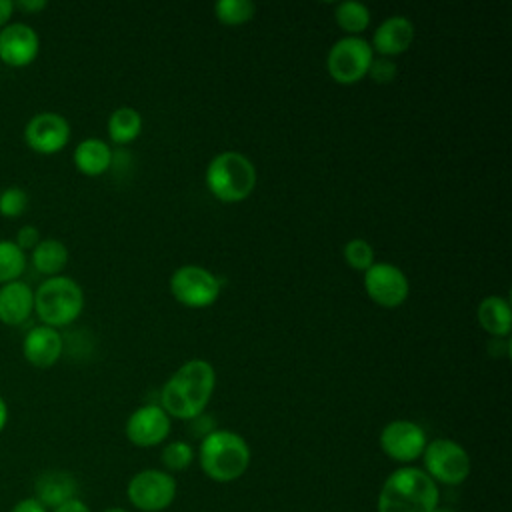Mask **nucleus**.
Instances as JSON below:
<instances>
[{"instance_id":"f257e3e1","label":"nucleus","mask_w":512,"mask_h":512,"mask_svg":"<svg viewBox=\"0 0 512 512\" xmlns=\"http://www.w3.org/2000/svg\"><path fill=\"white\" fill-rule=\"evenodd\" d=\"M216 386V372L210 362L194 358L184 362L162 386L160 406L168 416L192 420L202 414Z\"/></svg>"},{"instance_id":"f03ea898","label":"nucleus","mask_w":512,"mask_h":512,"mask_svg":"<svg viewBox=\"0 0 512 512\" xmlns=\"http://www.w3.org/2000/svg\"><path fill=\"white\" fill-rule=\"evenodd\" d=\"M438 504V484L422 468L400 466L380 486L376 512H434Z\"/></svg>"},{"instance_id":"7ed1b4c3","label":"nucleus","mask_w":512,"mask_h":512,"mask_svg":"<svg viewBox=\"0 0 512 512\" xmlns=\"http://www.w3.org/2000/svg\"><path fill=\"white\" fill-rule=\"evenodd\" d=\"M198 462L214 482H234L250 466V446L232 430H214L200 440Z\"/></svg>"},{"instance_id":"20e7f679","label":"nucleus","mask_w":512,"mask_h":512,"mask_svg":"<svg viewBox=\"0 0 512 512\" xmlns=\"http://www.w3.org/2000/svg\"><path fill=\"white\" fill-rule=\"evenodd\" d=\"M84 308V292L80 284L64 274L44 278L34 288V312L40 324L62 328L72 324Z\"/></svg>"},{"instance_id":"39448f33","label":"nucleus","mask_w":512,"mask_h":512,"mask_svg":"<svg viewBox=\"0 0 512 512\" xmlns=\"http://www.w3.org/2000/svg\"><path fill=\"white\" fill-rule=\"evenodd\" d=\"M210 192L224 202H240L256 186V168L248 156L236 150L216 154L206 168Z\"/></svg>"},{"instance_id":"423d86ee","label":"nucleus","mask_w":512,"mask_h":512,"mask_svg":"<svg viewBox=\"0 0 512 512\" xmlns=\"http://www.w3.org/2000/svg\"><path fill=\"white\" fill-rule=\"evenodd\" d=\"M424 472L444 486H458L470 476V456L458 442L450 438H436L426 444L422 452Z\"/></svg>"},{"instance_id":"0eeeda50","label":"nucleus","mask_w":512,"mask_h":512,"mask_svg":"<svg viewBox=\"0 0 512 512\" xmlns=\"http://www.w3.org/2000/svg\"><path fill=\"white\" fill-rule=\"evenodd\" d=\"M176 490L178 486L172 474L158 468H146L130 478L126 496L140 512H162L174 502Z\"/></svg>"},{"instance_id":"6e6552de","label":"nucleus","mask_w":512,"mask_h":512,"mask_svg":"<svg viewBox=\"0 0 512 512\" xmlns=\"http://www.w3.org/2000/svg\"><path fill=\"white\" fill-rule=\"evenodd\" d=\"M374 60V50L362 36H344L336 40L326 56V66L330 76L340 84L358 82L368 74Z\"/></svg>"},{"instance_id":"1a4fd4ad","label":"nucleus","mask_w":512,"mask_h":512,"mask_svg":"<svg viewBox=\"0 0 512 512\" xmlns=\"http://www.w3.org/2000/svg\"><path fill=\"white\" fill-rule=\"evenodd\" d=\"M222 290V280L204 266L184 264L170 276V292L178 302L190 308H204L216 302Z\"/></svg>"},{"instance_id":"9d476101","label":"nucleus","mask_w":512,"mask_h":512,"mask_svg":"<svg viewBox=\"0 0 512 512\" xmlns=\"http://www.w3.org/2000/svg\"><path fill=\"white\" fill-rule=\"evenodd\" d=\"M426 444V432L412 420H392L380 432L382 452L400 464H408L420 458Z\"/></svg>"},{"instance_id":"9b49d317","label":"nucleus","mask_w":512,"mask_h":512,"mask_svg":"<svg viewBox=\"0 0 512 512\" xmlns=\"http://www.w3.org/2000/svg\"><path fill=\"white\" fill-rule=\"evenodd\" d=\"M364 288L376 304L396 308L408 298L410 282L398 266L390 262H374L364 270Z\"/></svg>"},{"instance_id":"f8f14e48","label":"nucleus","mask_w":512,"mask_h":512,"mask_svg":"<svg viewBox=\"0 0 512 512\" xmlns=\"http://www.w3.org/2000/svg\"><path fill=\"white\" fill-rule=\"evenodd\" d=\"M70 140V124L58 112H36L24 126V142L40 154H54Z\"/></svg>"},{"instance_id":"ddd939ff","label":"nucleus","mask_w":512,"mask_h":512,"mask_svg":"<svg viewBox=\"0 0 512 512\" xmlns=\"http://www.w3.org/2000/svg\"><path fill=\"white\" fill-rule=\"evenodd\" d=\"M170 416L160 404H144L126 420V438L140 448L162 444L170 434Z\"/></svg>"},{"instance_id":"4468645a","label":"nucleus","mask_w":512,"mask_h":512,"mask_svg":"<svg viewBox=\"0 0 512 512\" xmlns=\"http://www.w3.org/2000/svg\"><path fill=\"white\" fill-rule=\"evenodd\" d=\"M40 52V36L26 22H8L0 28V60L6 66L22 68L36 60Z\"/></svg>"},{"instance_id":"2eb2a0df","label":"nucleus","mask_w":512,"mask_h":512,"mask_svg":"<svg viewBox=\"0 0 512 512\" xmlns=\"http://www.w3.org/2000/svg\"><path fill=\"white\" fill-rule=\"evenodd\" d=\"M62 352H64V338L52 326L38 324L24 334L22 354L36 368L54 366L60 360Z\"/></svg>"},{"instance_id":"dca6fc26","label":"nucleus","mask_w":512,"mask_h":512,"mask_svg":"<svg viewBox=\"0 0 512 512\" xmlns=\"http://www.w3.org/2000/svg\"><path fill=\"white\" fill-rule=\"evenodd\" d=\"M34 312V288L22 278L0 284V322L6 326L24 324Z\"/></svg>"},{"instance_id":"f3484780","label":"nucleus","mask_w":512,"mask_h":512,"mask_svg":"<svg viewBox=\"0 0 512 512\" xmlns=\"http://www.w3.org/2000/svg\"><path fill=\"white\" fill-rule=\"evenodd\" d=\"M414 24L410 18L394 14L388 16L384 22H380V26L374 30L372 36V50H378L382 56H394V54H402L410 48L412 40H414Z\"/></svg>"},{"instance_id":"a211bd4d","label":"nucleus","mask_w":512,"mask_h":512,"mask_svg":"<svg viewBox=\"0 0 512 512\" xmlns=\"http://www.w3.org/2000/svg\"><path fill=\"white\" fill-rule=\"evenodd\" d=\"M76 478L66 470H46L34 482L36 500L44 508H58L60 504L76 498Z\"/></svg>"},{"instance_id":"6ab92c4d","label":"nucleus","mask_w":512,"mask_h":512,"mask_svg":"<svg viewBox=\"0 0 512 512\" xmlns=\"http://www.w3.org/2000/svg\"><path fill=\"white\" fill-rule=\"evenodd\" d=\"M74 164L80 172L88 176H98L106 172L112 164V148L100 138H84L74 148Z\"/></svg>"},{"instance_id":"aec40b11","label":"nucleus","mask_w":512,"mask_h":512,"mask_svg":"<svg viewBox=\"0 0 512 512\" xmlns=\"http://www.w3.org/2000/svg\"><path fill=\"white\" fill-rule=\"evenodd\" d=\"M30 260L36 272L42 276H58L68 264V248L58 238H42L32 250Z\"/></svg>"},{"instance_id":"412c9836","label":"nucleus","mask_w":512,"mask_h":512,"mask_svg":"<svg viewBox=\"0 0 512 512\" xmlns=\"http://www.w3.org/2000/svg\"><path fill=\"white\" fill-rule=\"evenodd\" d=\"M478 324L492 334L494 338H504L508 336L512 328V314H510V304L502 296H488L478 304L476 310Z\"/></svg>"},{"instance_id":"4be33fe9","label":"nucleus","mask_w":512,"mask_h":512,"mask_svg":"<svg viewBox=\"0 0 512 512\" xmlns=\"http://www.w3.org/2000/svg\"><path fill=\"white\" fill-rule=\"evenodd\" d=\"M140 130H142V116L132 106H120L108 118V134L118 144L134 140L140 134Z\"/></svg>"},{"instance_id":"5701e85b","label":"nucleus","mask_w":512,"mask_h":512,"mask_svg":"<svg viewBox=\"0 0 512 512\" xmlns=\"http://www.w3.org/2000/svg\"><path fill=\"white\" fill-rule=\"evenodd\" d=\"M28 264L24 250L16 246L14 240L0 238V284L20 280Z\"/></svg>"},{"instance_id":"b1692460","label":"nucleus","mask_w":512,"mask_h":512,"mask_svg":"<svg viewBox=\"0 0 512 512\" xmlns=\"http://www.w3.org/2000/svg\"><path fill=\"white\" fill-rule=\"evenodd\" d=\"M334 18L340 28H344L346 32H352V36H356V32H362L370 24V10L364 2L344 0L336 6Z\"/></svg>"},{"instance_id":"393cba45","label":"nucleus","mask_w":512,"mask_h":512,"mask_svg":"<svg viewBox=\"0 0 512 512\" xmlns=\"http://www.w3.org/2000/svg\"><path fill=\"white\" fill-rule=\"evenodd\" d=\"M160 458H162V464H164V468H166L168 474H172V472H182V470H186V468L192 464V460H194V448H192V444L186 442V440H172V442H168V444L162 448Z\"/></svg>"},{"instance_id":"a878e982","label":"nucleus","mask_w":512,"mask_h":512,"mask_svg":"<svg viewBox=\"0 0 512 512\" xmlns=\"http://www.w3.org/2000/svg\"><path fill=\"white\" fill-rule=\"evenodd\" d=\"M254 2L250 0H218L214 14L224 24H244L254 16Z\"/></svg>"},{"instance_id":"bb28decb","label":"nucleus","mask_w":512,"mask_h":512,"mask_svg":"<svg viewBox=\"0 0 512 512\" xmlns=\"http://www.w3.org/2000/svg\"><path fill=\"white\" fill-rule=\"evenodd\" d=\"M28 192L22 186H6L0 190V214L6 218H18L28 208Z\"/></svg>"},{"instance_id":"cd10ccee","label":"nucleus","mask_w":512,"mask_h":512,"mask_svg":"<svg viewBox=\"0 0 512 512\" xmlns=\"http://www.w3.org/2000/svg\"><path fill=\"white\" fill-rule=\"evenodd\" d=\"M344 260L354 270H368L374 264V250L364 238H352L344 244Z\"/></svg>"},{"instance_id":"c85d7f7f","label":"nucleus","mask_w":512,"mask_h":512,"mask_svg":"<svg viewBox=\"0 0 512 512\" xmlns=\"http://www.w3.org/2000/svg\"><path fill=\"white\" fill-rule=\"evenodd\" d=\"M398 68H396V62L392 58H386V56H378L372 60L370 68H368V74L374 82L378 84H388L394 80Z\"/></svg>"},{"instance_id":"c756f323","label":"nucleus","mask_w":512,"mask_h":512,"mask_svg":"<svg viewBox=\"0 0 512 512\" xmlns=\"http://www.w3.org/2000/svg\"><path fill=\"white\" fill-rule=\"evenodd\" d=\"M40 240H42L40 230H38L36 226H32V224L20 226L18 232H16V238H14L16 246H18L20 250H24V252H26V250H32Z\"/></svg>"},{"instance_id":"7c9ffc66","label":"nucleus","mask_w":512,"mask_h":512,"mask_svg":"<svg viewBox=\"0 0 512 512\" xmlns=\"http://www.w3.org/2000/svg\"><path fill=\"white\" fill-rule=\"evenodd\" d=\"M190 422V434H194L196 438H206L210 432H214L216 430V422H214V418L212 416H206L204 412L202 414H198V416H194L192 420H188Z\"/></svg>"},{"instance_id":"2f4dec72","label":"nucleus","mask_w":512,"mask_h":512,"mask_svg":"<svg viewBox=\"0 0 512 512\" xmlns=\"http://www.w3.org/2000/svg\"><path fill=\"white\" fill-rule=\"evenodd\" d=\"M10 512H46V508L36 498H24Z\"/></svg>"},{"instance_id":"473e14b6","label":"nucleus","mask_w":512,"mask_h":512,"mask_svg":"<svg viewBox=\"0 0 512 512\" xmlns=\"http://www.w3.org/2000/svg\"><path fill=\"white\" fill-rule=\"evenodd\" d=\"M52 512H90V508L80 498H72V500L60 504L58 508H54Z\"/></svg>"},{"instance_id":"72a5a7b5","label":"nucleus","mask_w":512,"mask_h":512,"mask_svg":"<svg viewBox=\"0 0 512 512\" xmlns=\"http://www.w3.org/2000/svg\"><path fill=\"white\" fill-rule=\"evenodd\" d=\"M48 6L46 0H18L14 2V8L22 10V12H38V10H44Z\"/></svg>"},{"instance_id":"f704fd0d","label":"nucleus","mask_w":512,"mask_h":512,"mask_svg":"<svg viewBox=\"0 0 512 512\" xmlns=\"http://www.w3.org/2000/svg\"><path fill=\"white\" fill-rule=\"evenodd\" d=\"M14 2L12 0H0V28H4L8 22H12L14 14Z\"/></svg>"},{"instance_id":"c9c22d12","label":"nucleus","mask_w":512,"mask_h":512,"mask_svg":"<svg viewBox=\"0 0 512 512\" xmlns=\"http://www.w3.org/2000/svg\"><path fill=\"white\" fill-rule=\"evenodd\" d=\"M6 422H8V404H6V400L0 396V432L4 430Z\"/></svg>"},{"instance_id":"e433bc0d","label":"nucleus","mask_w":512,"mask_h":512,"mask_svg":"<svg viewBox=\"0 0 512 512\" xmlns=\"http://www.w3.org/2000/svg\"><path fill=\"white\" fill-rule=\"evenodd\" d=\"M434 512H458V510H456V508H452V506H442V504H438Z\"/></svg>"},{"instance_id":"4c0bfd02","label":"nucleus","mask_w":512,"mask_h":512,"mask_svg":"<svg viewBox=\"0 0 512 512\" xmlns=\"http://www.w3.org/2000/svg\"><path fill=\"white\" fill-rule=\"evenodd\" d=\"M104 512H128V510H124V508H110V510H104Z\"/></svg>"}]
</instances>
